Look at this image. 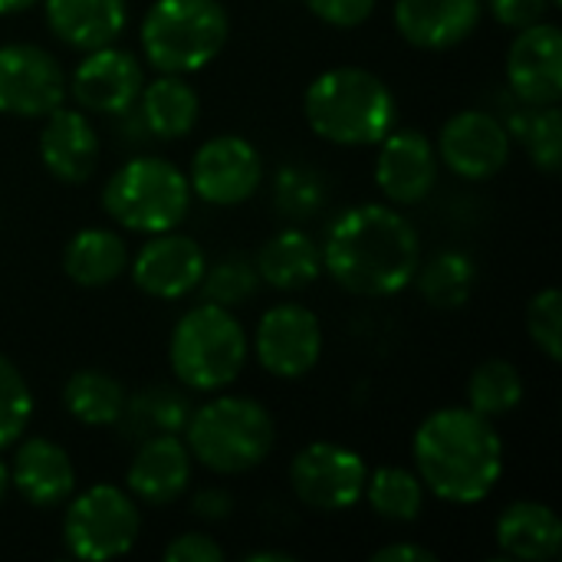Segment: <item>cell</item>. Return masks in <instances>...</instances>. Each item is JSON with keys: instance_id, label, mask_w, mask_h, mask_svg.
Masks as SVG:
<instances>
[{"instance_id": "cell-38", "label": "cell", "mask_w": 562, "mask_h": 562, "mask_svg": "<svg viewBox=\"0 0 562 562\" xmlns=\"http://www.w3.org/2000/svg\"><path fill=\"white\" fill-rule=\"evenodd\" d=\"M484 3L494 13V20L504 23L507 30L533 26V23L547 20L550 7H557L553 0H484Z\"/></svg>"}, {"instance_id": "cell-2", "label": "cell", "mask_w": 562, "mask_h": 562, "mask_svg": "<svg viewBox=\"0 0 562 562\" xmlns=\"http://www.w3.org/2000/svg\"><path fill=\"white\" fill-rule=\"evenodd\" d=\"M415 474L445 504H481L504 474V441L494 418L468 405L431 412L415 438Z\"/></svg>"}, {"instance_id": "cell-43", "label": "cell", "mask_w": 562, "mask_h": 562, "mask_svg": "<svg viewBox=\"0 0 562 562\" xmlns=\"http://www.w3.org/2000/svg\"><path fill=\"white\" fill-rule=\"evenodd\" d=\"M36 0H0V16H7V13H23V10H30Z\"/></svg>"}, {"instance_id": "cell-42", "label": "cell", "mask_w": 562, "mask_h": 562, "mask_svg": "<svg viewBox=\"0 0 562 562\" xmlns=\"http://www.w3.org/2000/svg\"><path fill=\"white\" fill-rule=\"evenodd\" d=\"M293 553H283V550H250L244 553V562H293Z\"/></svg>"}, {"instance_id": "cell-1", "label": "cell", "mask_w": 562, "mask_h": 562, "mask_svg": "<svg viewBox=\"0 0 562 562\" xmlns=\"http://www.w3.org/2000/svg\"><path fill=\"white\" fill-rule=\"evenodd\" d=\"M323 250V270L356 296H392L415 280L422 240L412 221L389 204H356L342 211Z\"/></svg>"}, {"instance_id": "cell-44", "label": "cell", "mask_w": 562, "mask_h": 562, "mask_svg": "<svg viewBox=\"0 0 562 562\" xmlns=\"http://www.w3.org/2000/svg\"><path fill=\"white\" fill-rule=\"evenodd\" d=\"M7 491H10V468H7V461L0 458V504H3V497H7Z\"/></svg>"}, {"instance_id": "cell-10", "label": "cell", "mask_w": 562, "mask_h": 562, "mask_svg": "<svg viewBox=\"0 0 562 562\" xmlns=\"http://www.w3.org/2000/svg\"><path fill=\"white\" fill-rule=\"evenodd\" d=\"M66 92V72L53 53L36 43L0 46V115L46 119Z\"/></svg>"}, {"instance_id": "cell-6", "label": "cell", "mask_w": 562, "mask_h": 562, "mask_svg": "<svg viewBox=\"0 0 562 562\" xmlns=\"http://www.w3.org/2000/svg\"><path fill=\"white\" fill-rule=\"evenodd\" d=\"M231 36L221 0H155L142 20V53L158 72L188 76L214 63Z\"/></svg>"}, {"instance_id": "cell-24", "label": "cell", "mask_w": 562, "mask_h": 562, "mask_svg": "<svg viewBox=\"0 0 562 562\" xmlns=\"http://www.w3.org/2000/svg\"><path fill=\"white\" fill-rule=\"evenodd\" d=\"M257 277L280 290V293H300L310 283L319 280L323 273V250L319 244L300 231V227H283L277 231L257 254Z\"/></svg>"}, {"instance_id": "cell-36", "label": "cell", "mask_w": 562, "mask_h": 562, "mask_svg": "<svg viewBox=\"0 0 562 562\" xmlns=\"http://www.w3.org/2000/svg\"><path fill=\"white\" fill-rule=\"evenodd\" d=\"M527 333L533 346L550 359L560 362L562 356V293L557 286L540 290L527 306Z\"/></svg>"}, {"instance_id": "cell-34", "label": "cell", "mask_w": 562, "mask_h": 562, "mask_svg": "<svg viewBox=\"0 0 562 562\" xmlns=\"http://www.w3.org/2000/svg\"><path fill=\"white\" fill-rule=\"evenodd\" d=\"M204 290V300L207 303H217V306H240L247 303L257 286H260V277H257V267L244 257H224L217 260L214 267H204V277L198 283Z\"/></svg>"}, {"instance_id": "cell-32", "label": "cell", "mask_w": 562, "mask_h": 562, "mask_svg": "<svg viewBox=\"0 0 562 562\" xmlns=\"http://www.w3.org/2000/svg\"><path fill=\"white\" fill-rule=\"evenodd\" d=\"M524 402V379L520 369L507 359L481 362L468 379V408L481 412L484 418H501L517 412Z\"/></svg>"}, {"instance_id": "cell-9", "label": "cell", "mask_w": 562, "mask_h": 562, "mask_svg": "<svg viewBox=\"0 0 562 562\" xmlns=\"http://www.w3.org/2000/svg\"><path fill=\"white\" fill-rule=\"evenodd\" d=\"M369 468L359 451L336 441H313L290 461L296 501L319 514H339L362 501Z\"/></svg>"}, {"instance_id": "cell-7", "label": "cell", "mask_w": 562, "mask_h": 562, "mask_svg": "<svg viewBox=\"0 0 562 562\" xmlns=\"http://www.w3.org/2000/svg\"><path fill=\"white\" fill-rule=\"evenodd\" d=\"M102 207L125 231L165 234L188 217L191 184L178 165L158 155H138L112 171L102 188Z\"/></svg>"}, {"instance_id": "cell-20", "label": "cell", "mask_w": 562, "mask_h": 562, "mask_svg": "<svg viewBox=\"0 0 562 562\" xmlns=\"http://www.w3.org/2000/svg\"><path fill=\"white\" fill-rule=\"evenodd\" d=\"M392 16L405 43L418 49H451L477 30L484 0H395Z\"/></svg>"}, {"instance_id": "cell-5", "label": "cell", "mask_w": 562, "mask_h": 562, "mask_svg": "<svg viewBox=\"0 0 562 562\" xmlns=\"http://www.w3.org/2000/svg\"><path fill=\"white\" fill-rule=\"evenodd\" d=\"M168 362L181 385L194 392H221L234 385L247 366V333L227 306L204 300L175 323Z\"/></svg>"}, {"instance_id": "cell-37", "label": "cell", "mask_w": 562, "mask_h": 562, "mask_svg": "<svg viewBox=\"0 0 562 562\" xmlns=\"http://www.w3.org/2000/svg\"><path fill=\"white\" fill-rule=\"evenodd\" d=\"M303 3L316 20L339 26V30L366 23L375 10V0H303Z\"/></svg>"}, {"instance_id": "cell-22", "label": "cell", "mask_w": 562, "mask_h": 562, "mask_svg": "<svg viewBox=\"0 0 562 562\" xmlns=\"http://www.w3.org/2000/svg\"><path fill=\"white\" fill-rule=\"evenodd\" d=\"M125 20V0H46V23L53 36L79 53L115 43Z\"/></svg>"}, {"instance_id": "cell-15", "label": "cell", "mask_w": 562, "mask_h": 562, "mask_svg": "<svg viewBox=\"0 0 562 562\" xmlns=\"http://www.w3.org/2000/svg\"><path fill=\"white\" fill-rule=\"evenodd\" d=\"M507 82L524 105H557L562 99V33L557 23L517 30L507 49Z\"/></svg>"}, {"instance_id": "cell-16", "label": "cell", "mask_w": 562, "mask_h": 562, "mask_svg": "<svg viewBox=\"0 0 562 562\" xmlns=\"http://www.w3.org/2000/svg\"><path fill=\"white\" fill-rule=\"evenodd\" d=\"M438 181L435 142L418 128L389 132L375 158V184L392 204H422Z\"/></svg>"}, {"instance_id": "cell-41", "label": "cell", "mask_w": 562, "mask_h": 562, "mask_svg": "<svg viewBox=\"0 0 562 562\" xmlns=\"http://www.w3.org/2000/svg\"><path fill=\"white\" fill-rule=\"evenodd\" d=\"M438 557L428 547H415V543H389L382 550L372 553V562H435Z\"/></svg>"}, {"instance_id": "cell-35", "label": "cell", "mask_w": 562, "mask_h": 562, "mask_svg": "<svg viewBox=\"0 0 562 562\" xmlns=\"http://www.w3.org/2000/svg\"><path fill=\"white\" fill-rule=\"evenodd\" d=\"M33 418V392L23 372L0 352V451L23 438Z\"/></svg>"}, {"instance_id": "cell-29", "label": "cell", "mask_w": 562, "mask_h": 562, "mask_svg": "<svg viewBox=\"0 0 562 562\" xmlns=\"http://www.w3.org/2000/svg\"><path fill=\"white\" fill-rule=\"evenodd\" d=\"M418 293L435 310H458L471 300L477 286V267L461 250H441L415 270Z\"/></svg>"}, {"instance_id": "cell-27", "label": "cell", "mask_w": 562, "mask_h": 562, "mask_svg": "<svg viewBox=\"0 0 562 562\" xmlns=\"http://www.w3.org/2000/svg\"><path fill=\"white\" fill-rule=\"evenodd\" d=\"M191 418L188 398L171 385H148L138 395H125V408L115 425H122L125 438L145 441L155 435H181Z\"/></svg>"}, {"instance_id": "cell-39", "label": "cell", "mask_w": 562, "mask_h": 562, "mask_svg": "<svg viewBox=\"0 0 562 562\" xmlns=\"http://www.w3.org/2000/svg\"><path fill=\"white\" fill-rule=\"evenodd\" d=\"M165 562H224V550L207 533H181L165 547Z\"/></svg>"}, {"instance_id": "cell-13", "label": "cell", "mask_w": 562, "mask_h": 562, "mask_svg": "<svg viewBox=\"0 0 562 562\" xmlns=\"http://www.w3.org/2000/svg\"><path fill=\"white\" fill-rule=\"evenodd\" d=\"M510 148H514V138L504 119L484 109L454 112L441 125V135L435 145L438 161H445V168H451L458 178H468V181H487L501 175L510 161Z\"/></svg>"}, {"instance_id": "cell-33", "label": "cell", "mask_w": 562, "mask_h": 562, "mask_svg": "<svg viewBox=\"0 0 562 562\" xmlns=\"http://www.w3.org/2000/svg\"><path fill=\"white\" fill-rule=\"evenodd\" d=\"M326 178L310 165H283L273 178V204L286 221H310L326 204Z\"/></svg>"}, {"instance_id": "cell-4", "label": "cell", "mask_w": 562, "mask_h": 562, "mask_svg": "<svg viewBox=\"0 0 562 562\" xmlns=\"http://www.w3.org/2000/svg\"><path fill=\"white\" fill-rule=\"evenodd\" d=\"M184 445L198 464L214 474H247L260 468L273 445V415L247 395H221L191 412L184 425Z\"/></svg>"}, {"instance_id": "cell-12", "label": "cell", "mask_w": 562, "mask_h": 562, "mask_svg": "<svg viewBox=\"0 0 562 562\" xmlns=\"http://www.w3.org/2000/svg\"><path fill=\"white\" fill-rule=\"evenodd\" d=\"M254 352L260 366L277 379H303L323 356L319 316L303 303L270 306L254 333Z\"/></svg>"}, {"instance_id": "cell-14", "label": "cell", "mask_w": 562, "mask_h": 562, "mask_svg": "<svg viewBox=\"0 0 562 562\" xmlns=\"http://www.w3.org/2000/svg\"><path fill=\"white\" fill-rule=\"evenodd\" d=\"M145 86V72L135 53L119 46H99L82 56L66 89L72 99L95 115H125Z\"/></svg>"}, {"instance_id": "cell-21", "label": "cell", "mask_w": 562, "mask_h": 562, "mask_svg": "<svg viewBox=\"0 0 562 562\" xmlns=\"http://www.w3.org/2000/svg\"><path fill=\"white\" fill-rule=\"evenodd\" d=\"M40 158L63 184H82L99 165V135L86 112L53 109L40 132Z\"/></svg>"}, {"instance_id": "cell-23", "label": "cell", "mask_w": 562, "mask_h": 562, "mask_svg": "<svg viewBox=\"0 0 562 562\" xmlns=\"http://www.w3.org/2000/svg\"><path fill=\"white\" fill-rule=\"evenodd\" d=\"M497 547L507 560L547 562L560 553L562 520L550 504L517 501L497 517Z\"/></svg>"}, {"instance_id": "cell-31", "label": "cell", "mask_w": 562, "mask_h": 562, "mask_svg": "<svg viewBox=\"0 0 562 562\" xmlns=\"http://www.w3.org/2000/svg\"><path fill=\"white\" fill-rule=\"evenodd\" d=\"M425 484L415 471L405 468H379L366 477L362 497L375 510V517L389 524H412L425 510Z\"/></svg>"}, {"instance_id": "cell-11", "label": "cell", "mask_w": 562, "mask_h": 562, "mask_svg": "<svg viewBox=\"0 0 562 562\" xmlns=\"http://www.w3.org/2000/svg\"><path fill=\"white\" fill-rule=\"evenodd\" d=\"M188 184H191V194H198L201 201L214 207H237L260 191L263 158L240 135L207 138L191 158Z\"/></svg>"}, {"instance_id": "cell-19", "label": "cell", "mask_w": 562, "mask_h": 562, "mask_svg": "<svg viewBox=\"0 0 562 562\" xmlns=\"http://www.w3.org/2000/svg\"><path fill=\"white\" fill-rule=\"evenodd\" d=\"M10 487L36 510L63 507L76 491V468L63 445L26 438L10 461Z\"/></svg>"}, {"instance_id": "cell-40", "label": "cell", "mask_w": 562, "mask_h": 562, "mask_svg": "<svg viewBox=\"0 0 562 562\" xmlns=\"http://www.w3.org/2000/svg\"><path fill=\"white\" fill-rule=\"evenodd\" d=\"M191 510H194V517L214 524V520H227V517H231L234 501H231V494L221 491V487H204V491H198V494L191 497Z\"/></svg>"}, {"instance_id": "cell-8", "label": "cell", "mask_w": 562, "mask_h": 562, "mask_svg": "<svg viewBox=\"0 0 562 562\" xmlns=\"http://www.w3.org/2000/svg\"><path fill=\"white\" fill-rule=\"evenodd\" d=\"M138 501L115 484H95L82 491L69 501L63 517V543L76 560H119L138 543Z\"/></svg>"}, {"instance_id": "cell-28", "label": "cell", "mask_w": 562, "mask_h": 562, "mask_svg": "<svg viewBox=\"0 0 562 562\" xmlns=\"http://www.w3.org/2000/svg\"><path fill=\"white\" fill-rule=\"evenodd\" d=\"M63 408L86 428H109L125 408V389L102 369H79L63 385Z\"/></svg>"}, {"instance_id": "cell-25", "label": "cell", "mask_w": 562, "mask_h": 562, "mask_svg": "<svg viewBox=\"0 0 562 562\" xmlns=\"http://www.w3.org/2000/svg\"><path fill=\"white\" fill-rule=\"evenodd\" d=\"M128 267L125 240L109 227H82L63 247V270L72 283L95 290L115 283Z\"/></svg>"}, {"instance_id": "cell-30", "label": "cell", "mask_w": 562, "mask_h": 562, "mask_svg": "<svg viewBox=\"0 0 562 562\" xmlns=\"http://www.w3.org/2000/svg\"><path fill=\"white\" fill-rule=\"evenodd\" d=\"M507 132L510 138H517L524 145V151L530 155V161L547 171L557 175L562 161V112L557 105H524L507 115Z\"/></svg>"}, {"instance_id": "cell-3", "label": "cell", "mask_w": 562, "mask_h": 562, "mask_svg": "<svg viewBox=\"0 0 562 562\" xmlns=\"http://www.w3.org/2000/svg\"><path fill=\"white\" fill-rule=\"evenodd\" d=\"M395 112L398 105L389 82L362 66L326 69L303 95V115L310 128L342 148L379 145L392 132Z\"/></svg>"}, {"instance_id": "cell-26", "label": "cell", "mask_w": 562, "mask_h": 562, "mask_svg": "<svg viewBox=\"0 0 562 562\" xmlns=\"http://www.w3.org/2000/svg\"><path fill=\"white\" fill-rule=\"evenodd\" d=\"M138 115H142V125L155 138H168V142L171 138H184L198 125L201 99L184 82V76L161 72L155 82L142 86V92H138Z\"/></svg>"}, {"instance_id": "cell-17", "label": "cell", "mask_w": 562, "mask_h": 562, "mask_svg": "<svg viewBox=\"0 0 562 562\" xmlns=\"http://www.w3.org/2000/svg\"><path fill=\"white\" fill-rule=\"evenodd\" d=\"M204 267L207 260L194 237L165 231L151 234V240L135 254L132 280L151 300H181L201 283Z\"/></svg>"}, {"instance_id": "cell-45", "label": "cell", "mask_w": 562, "mask_h": 562, "mask_svg": "<svg viewBox=\"0 0 562 562\" xmlns=\"http://www.w3.org/2000/svg\"><path fill=\"white\" fill-rule=\"evenodd\" d=\"M553 3H557V7H560V3H562V0H553Z\"/></svg>"}, {"instance_id": "cell-18", "label": "cell", "mask_w": 562, "mask_h": 562, "mask_svg": "<svg viewBox=\"0 0 562 562\" xmlns=\"http://www.w3.org/2000/svg\"><path fill=\"white\" fill-rule=\"evenodd\" d=\"M128 494L138 504H175L191 484V451L181 435H155L138 441V451L125 474Z\"/></svg>"}]
</instances>
